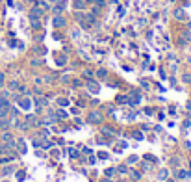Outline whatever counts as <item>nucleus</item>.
Instances as JSON below:
<instances>
[{"label":"nucleus","instance_id":"f257e3e1","mask_svg":"<svg viewBox=\"0 0 191 182\" xmlns=\"http://www.w3.org/2000/svg\"><path fill=\"white\" fill-rule=\"evenodd\" d=\"M9 110H11V102L8 99H0V117H9Z\"/></svg>","mask_w":191,"mask_h":182},{"label":"nucleus","instance_id":"f03ea898","mask_svg":"<svg viewBox=\"0 0 191 182\" xmlns=\"http://www.w3.org/2000/svg\"><path fill=\"white\" fill-rule=\"evenodd\" d=\"M65 9H67V0H58V2H54L52 13H54V15H61Z\"/></svg>","mask_w":191,"mask_h":182},{"label":"nucleus","instance_id":"7ed1b4c3","mask_svg":"<svg viewBox=\"0 0 191 182\" xmlns=\"http://www.w3.org/2000/svg\"><path fill=\"white\" fill-rule=\"evenodd\" d=\"M43 13H45V9H41L37 4H33L30 13H28V19H43Z\"/></svg>","mask_w":191,"mask_h":182},{"label":"nucleus","instance_id":"20e7f679","mask_svg":"<svg viewBox=\"0 0 191 182\" xmlns=\"http://www.w3.org/2000/svg\"><path fill=\"white\" fill-rule=\"evenodd\" d=\"M52 26L56 28V30H61V28H65V26H67L65 17H63V15H54V19H52Z\"/></svg>","mask_w":191,"mask_h":182},{"label":"nucleus","instance_id":"39448f33","mask_svg":"<svg viewBox=\"0 0 191 182\" xmlns=\"http://www.w3.org/2000/svg\"><path fill=\"white\" fill-rule=\"evenodd\" d=\"M0 139H2V143H8V145H11V147H15V143H17V139L13 138V134H11V132H8V130L2 132Z\"/></svg>","mask_w":191,"mask_h":182},{"label":"nucleus","instance_id":"423d86ee","mask_svg":"<svg viewBox=\"0 0 191 182\" xmlns=\"http://www.w3.org/2000/svg\"><path fill=\"white\" fill-rule=\"evenodd\" d=\"M86 86H87V89L91 91V93L93 95H97L98 91H100V86H98V84L93 80V78H89V80H86Z\"/></svg>","mask_w":191,"mask_h":182},{"label":"nucleus","instance_id":"0eeeda50","mask_svg":"<svg viewBox=\"0 0 191 182\" xmlns=\"http://www.w3.org/2000/svg\"><path fill=\"white\" fill-rule=\"evenodd\" d=\"M15 152V147H11L8 143H0V156H6V154H11Z\"/></svg>","mask_w":191,"mask_h":182},{"label":"nucleus","instance_id":"6e6552de","mask_svg":"<svg viewBox=\"0 0 191 182\" xmlns=\"http://www.w3.org/2000/svg\"><path fill=\"white\" fill-rule=\"evenodd\" d=\"M87 121L93 123V124H98L102 121V114H98V111H91V114L87 115Z\"/></svg>","mask_w":191,"mask_h":182},{"label":"nucleus","instance_id":"1a4fd4ad","mask_svg":"<svg viewBox=\"0 0 191 182\" xmlns=\"http://www.w3.org/2000/svg\"><path fill=\"white\" fill-rule=\"evenodd\" d=\"M26 124H28V127L39 124V119H37V115H35V114H28V115H26Z\"/></svg>","mask_w":191,"mask_h":182},{"label":"nucleus","instance_id":"9d476101","mask_svg":"<svg viewBox=\"0 0 191 182\" xmlns=\"http://www.w3.org/2000/svg\"><path fill=\"white\" fill-rule=\"evenodd\" d=\"M19 106L24 108V110H28V108L32 106V100L28 99V97H19Z\"/></svg>","mask_w":191,"mask_h":182},{"label":"nucleus","instance_id":"9b49d317","mask_svg":"<svg viewBox=\"0 0 191 182\" xmlns=\"http://www.w3.org/2000/svg\"><path fill=\"white\" fill-rule=\"evenodd\" d=\"M174 19L176 20H187V15L182 8H178V9H174Z\"/></svg>","mask_w":191,"mask_h":182},{"label":"nucleus","instance_id":"f8f14e48","mask_svg":"<svg viewBox=\"0 0 191 182\" xmlns=\"http://www.w3.org/2000/svg\"><path fill=\"white\" fill-rule=\"evenodd\" d=\"M73 6H74V9H76V11H82V9H86V2H84V0H74V2H73Z\"/></svg>","mask_w":191,"mask_h":182},{"label":"nucleus","instance_id":"ddd939ff","mask_svg":"<svg viewBox=\"0 0 191 182\" xmlns=\"http://www.w3.org/2000/svg\"><path fill=\"white\" fill-rule=\"evenodd\" d=\"M95 74H97V78H100V80H106V78H108V71H106V69H98Z\"/></svg>","mask_w":191,"mask_h":182},{"label":"nucleus","instance_id":"4468645a","mask_svg":"<svg viewBox=\"0 0 191 182\" xmlns=\"http://www.w3.org/2000/svg\"><path fill=\"white\" fill-rule=\"evenodd\" d=\"M15 147H19V154H24V152H26V147H24V141H23V139H17Z\"/></svg>","mask_w":191,"mask_h":182},{"label":"nucleus","instance_id":"2eb2a0df","mask_svg":"<svg viewBox=\"0 0 191 182\" xmlns=\"http://www.w3.org/2000/svg\"><path fill=\"white\" fill-rule=\"evenodd\" d=\"M158 178H160V180H167V178H169V169H165V167H163V169H160Z\"/></svg>","mask_w":191,"mask_h":182},{"label":"nucleus","instance_id":"dca6fc26","mask_svg":"<svg viewBox=\"0 0 191 182\" xmlns=\"http://www.w3.org/2000/svg\"><path fill=\"white\" fill-rule=\"evenodd\" d=\"M30 24H32L33 30H39L41 28V19H30Z\"/></svg>","mask_w":191,"mask_h":182},{"label":"nucleus","instance_id":"f3484780","mask_svg":"<svg viewBox=\"0 0 191 182\" xmlns=\"http://www.w3.org/2000/svg\"><path fill=\"white\" fill-rule=\"evenodd\" d=\"M35 104H37V106H46V99L45 97H35Z\"/></svg>","mask_w":191,"mask_h":182},{"label":"nucleus","instance_id":"a211bd4d","mask_svg":"<svg viewBox=\"0 0 191 182\" xmlns=\"http://www.w3.org/2000/svg\"><path fill=\"white\" fill-rule=\"evenodd\" d=\"M69 104H70L69 99H63V97H61V99H58V106L60 108H65V106H69Z\"/></svg>","mask_w":191,"mask_h":182},{"label":"nucleus","instance_id":"6ab92c4d","mask_svg":"<svg viewBox=\"0 0 191 182\" xmlns=\"http://www.w3.org/2000/svg\"><path fill=\"white\" fill-rule=\"evenodd\" d=\"M130 178L136 180V182H139V180H141V173H139V171H130Z\"/></svg>","mask_w":191,"mask_h":182},{"label":"nucleus","instance_id":"aec40b11","mask_svg":"<svg viewBox=\"0 0 191 182\" xmlns=\"http://www.w3.org/2000/svg\"><path fill=\"white\" fill-rule=\"evenodd\" d=\"M19 86H20V84H19L17 80H11L8 87H9V91H17V89H19Z\"/></svg>","mask_w":191,"mask_h":182},{"label":"nucleus","instance_id":"412c9836","mask_svg":"<svg viewBox=\"0 0 191 182\" xmlns=\"http://www.w3.org/2000/svg\"><path fill=\"white\" fill-rule=\"evenodd\" d=\"M115 171H117V173H121V175H126V173H128V167H126V165H119Z\"/></svg>","mask_w":191,"mask_h":182},{"label":"nucleus","instance_id":"4be33fe9","mask_svg":"<svg viewBox=\"0 0 191 182\" xmlns=\"http://www.w3.org/2000/svg\"><path fill=\"white\" fill-rule=\"evenodd\" d=\"M65 63H67V58H65V56H60V58L56 60V65H65Z\"/></svg>","mask_w":191,"mask_h":182},{"label":"nucleus","instance_id":"5701e85b","mask_svg":"<svg viewBox=\"0 0 191 182\" xmlns=\"http://www.w3.org/2000/svg\"><path fill=\"white\" fill-rule=\"evenodd\" d=\"M24 178H26V171H17V180L23 182Z\"/></svg>","mask_w":191,"mask_h":182},{"label":"nucleus","instance_id":"b1692460","mask_svg":"<svg viewBox=\"0 0 191 182\" xmlns=\"http://www.w3.org/2000/svg\"><path fill=\"white\" fill-rule=\"evenodd\" d=\"M58 117H60V119H67L69 115H67V111L63 110V108H60V110H58Z\"/></svg>","mask_w":191,"mask_h":182},{"label":"nucleus","instance_id":"393cba45","mask_svg":"<svg viewBox=\"0 0 191 182\" xmlns=\"http://www.w3.org/2000/svg\"><path fill=\"white\" fill-rule=\"evenodd\" d=\"M117 102H119V104H126V102H128V97L119 95V97H117Z\"/></svg>","mask_w":191,"mask_h":182},{"label":"nucleus","instance_id":"a878e982","mask_svg":"<svg viewBox=\"0 0 191 182\" xmlns=\"http://www.w3.org/2000/svg\"><path fill=\"white\" fill-rule=\"evenodd\" d=\"M11 173H15V167H13V165L4 167V175H11Z\"/></svg>","mask_w":191,"mask_h":182},{"label":"nucleus","instance_id":"bb28decb","mask_svg":"<svg viewBox=\"0 0 191 182\" xmlns=\"http://www.w3.org/2000/svg\"><path fill=\"white\" fill-rule=\"evenodd\" d=\"M37 136H39V138H43V139H48V130H46V128H43Z\"/></svg>","mask_w":191,"mask_h":182},{"label":"nucleus","instance_id":"cd10ccee","mask_svg":"<svg viewBox=\"0 0 191 182\" xmlns=\"http://www.w3.org/2000/svg\"><path fill=\"white\" fill-rule=\"evenodd\" d=\"M126 164H128V165H134V164H137V156H130L128 160H126Z\"/></svg>","mask_w":191,"mask_h":182},{"label":"nucleus","instance_id":"c85d7f7f","mask_svg":"<svg viewBox=\"0 0 191 182\" xmlns=\"http://www.w3.org/2000/svg\"><path fill=\"white\" fill-rule=\"evenodd\" d=\"M91 13H93V15H100V8H98V6H93V8H91Z\"/></svg>","mask_w":191,"mask_h":182},{"label":"nucleus","instance_id":"c756f323","mask_svg":"<svg viewBox=\"0 0 191 182\" xmlns=\"http://www.w3.org/2000/svg\"><path fill=\"white\" fill-rule=\"evenodd\" d=\"M84 78H93V71H89V69H87V71H84Z\"/></svg>","mask_w":191,"mask_h":182},{"label":"nucleus","instance_id":"7c9ffc66","mask_svg":"<svg viewBox=\"0 0 191 182\" xmlns=\"http://www.w3.org/2000/svg\"><path fill=\"white\" fill-rule=\"evenodd\" d=\"M187 171H178V175H176V177H178V178H187Z\"/></svg>","mask_w":191,"mask_h":182},{"label":"nucleus","instance_id":"2f4dec72","mask_svg":"<svg viewBox=\"0 0 191 182\" xmlns=\"http://www.w3.org/2000/svg\"><path fill=\"white\" fill-rule=\"evenodd\" d=\"M69 154H70V158H78V156H80V152L73 149V151H69Z\"/></svg>","mask_w":191,"mask_h":182},{"label":"nucleus","instance_id":"473e14b6","mask_svg":"<svg viewBox=\"0 0 191 182\" xmlns=\"http://www.w3.org/2000/svg\"><path fill=\"white\" fill-rule=\"evenodd\" d=\"M113 173H117L113 167H110V169H106V177H113Z\"/></svg>","mask_w":191,"mask_h":182},{"label":"nucleus","instance_id":"72a5a7b5","mask_svg":"<svg viewBox=\"0 0 191 182\" xmlns=\"http://www.w3.org/2000/svg\"><path fill=\"white\" fill-rule=\"evenodd\" d=\"M4 82H6V74H4L2 71H0V87L4 86Z\"/></svg>","mask_w":191,"mask_h":182},{"label":"nucleus","instance_id":"f704fd0d","mask_svg":"<svg viewBox=\"0 0 191 182\" xmlns=\"http://www.w3.org/2000/svg\"><path fill=\"white\" fill-rule=\"evenodd\" d=\"M184 82L191 84V74H189V73H186V74H184Z\"/></svg>","mask_w":191,"mask_h":182},{"label":"nucleus","instance_id":"c9c22d12","mask_svg":"<svg viewBox=\"0 0 191 182\" xmlns=\"http://www.w3.org/2000/svg\"><path fill=\"white\" fill-rule=\"evenodd\" d=\"M82 86V80H73V87H80Z\"/></svg>","mask_w":191,"mask_h":182},{"label":"nucleus","instance_id":"e433bc0d","mask_svg":"<svg viewBox=\"0 0 191 182\" xmlns=\"http://www.w3.org/2000/svg\"><path fill=\"white\" fill-rule=\"evenodd\" d=\"M32 65H41V60L39 58H33L32 60Z\"/></svg>","mask_w":191,"mask_h":182},{"label":"nucleus","instance_id":"4c0bfd02","mask_svg":"<svg viewBox=\"0 0 191 182\" xmlns=\"http://www.w3.org/2000/svg\"><path fill=\"white\" fill-rule=\"evenodd\" d=\"M134 138H136V139H141V138H143V134H141V132H134Z\"/></svg>","mask_w":191,"mask_h":182},{"label":"nucleus","instance_id":"58836bf2","mask_svg":"<svg viewBox=\"0 0 191 182\" xmlns=\"http://www.w3.org/2000/svg\"><path fill=\"white\" fill-rule=\"evenodd\" d=\"M98 158H100V160H106V158H108V152H100V154H98Z\"/></svg>","mask_w":191,"mask_h":182},{"label":"nucleus","instance_id":"ea45409f","mask_svg":"<svg viewBox=\"0 0 191 182\" xmlns=\"http://www.w3.org/2000/svg\"><path fill=\"white\" fill-rule=\"evenodd\" d=\"M143 169H147V171L152 169V164H143Z\"/></svg>","mask_w":191,"mask_h":182},{"label":"nucleus","instance_id":"a19ab883","mask_svg":"<svg viewBox=\"0 0 191 182\" xmlns=\"http://www.w3.org/2000/svg\"><path fill=\"white\" fill-rule=\"evenodd\" d=\"M76 106H78V108H84L86 104H84V100H78V102H76Z\"/></svg>","mask_w":191,"mask_h":182},{"label":"nucleus","instance_id":"79ce46f5","mask_svg":"<svg viewBox=\"0 0 191 182\" xmlns=\"http://www.w3.org/2000/svg\"><path fill=\"white\" fill-rule=\"evenodd\" d=\"M184 37H186V39H189V41H191V32H186V33H184Z\"/></svg>","mask_w":191,"mask_h":182},{"label":"nucleus","instance_id":"37998d69","mask_svg":"<svg viewBox=\"0 0 191 182\" xmlns=\"http://www.w3.org/2000/svg\"><path fill=\"white\" fill-rule=\"evenodd\" d=\"M84 2H86V4H93L95 0H84Z\"/></svg>","mask_w":191,"mask_h":182},{"label":"nucleus","instance_id":"c03bdc74","mask_svg":"<svg viewBox=\"0 0 191 182\" xmlns=\"http://www.w3.org/2000/svg\"><path fill=\"white\" fill-rule=\"evenodd\" d=\"M102 182H111V180H110V178H104V180H102Z\"/></svg>","mask_w":191,"mask_h":182},{"label":"nucleus","instance_id":"a18cd8bd","mask_svg":"<svg viewBox=\"0 0 191 182\" xmlns=\"http://www.w3.org/2000/svg\"><path fill=\"white\" fill-rule=\"evenodd\" d=\"M187 26H189V30H191V20H189V24H187Z\"/></svg>","mask_w":191,"mask_h":182}]
</instances>
